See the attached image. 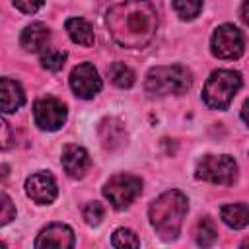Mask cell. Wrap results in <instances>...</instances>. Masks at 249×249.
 Returning <instances> with one entry per match:
<instances>
[{"label":"cell","instance_id":"cell-1","mask_svg":"<svg viewBox=\"0 0 249 249\" xmlns=\"http://www.w3.org/2000/svg\"><path fill=\"white\" fill-rule=\"evenodd\" d=\"M158 27V16L148 0H124L107 12V29L113 41L126 49L146 47Z\"/></svg>","mask_w":249,"mask_h":249},{"label":"cell","instance_id":"cell-2","mask_svg":"<svg viewBox=\"0 0 249 249\" xmlns=\"http://www.w3.org/2000/svg\"><path fill=\"white\" fill-rule=\"evenodd\" d=\"M150 222L163 239H175L187 214V198L179 191H165L150 204Z\"/></svg>","mask_w":249,"mask_h":249},{"label":"cell","instance_id":"cell-3","mask_svg":"<svg viewBox=\"0 0 249 249\" xmlns=\"http://www.w3.org/2000/svg\"><path fill=\"white\" fill-rule=\"evenodd\" d=\"M191 72L185 66H156L146 76V89L154 95L183 93L191 88Z\"/></svg>","mask_w":249,"mask_h":249},{"label":"cell","instance_id":"cell-4","mask_svg":"<svg viewBox=\"0 0 249 249\" xmlns=\"http://www.w3.org/2000/svg\"><path fill=\"white\" fill-rule=\"evenodd\" d=\"M241 88V76L233 70H216L204 84L202 99L212 109H226Z\"/></svg>","mask_w":249,"mask_h":249},{"label":"cell","instance_id":"cell-5","mask_svg":"<svg viewBox=\"0 0 249 249\" xmlns=\"http://www.w3.org/2000/svg\"><path fill=\"white\" fill-rule=\"evenodd\" d=\"M140 191H142V181L138 177L130 175V173H117L103 187L105 198L117 210H123L126 206H130L138 198Z\"/></svg>","mask_w":249,"mask_h":249},{"label":"cell","instance_id":"cell-6","mask_svg":"<svg viewBox=\"0 0 249 249\" xmlns=\"http://www.w3.org/2000/svg\"><path fill=\"white\" fill-rule=\"evenodd\" d=\"M196 177L214 185H231L237 177V163L230 156L208 154L196 167Z\"/></svg>","mask_w":249,"mask_h":249},{"label":"cell","instance_id":"cell-7","mask_svg":"<svg viewBox=\"0 0 249 249\" xmlns=\"http://www.w3.org/2000/svg\"><path fill=\"white\" fill-rule=\"evenodd\" d=\"M243 35L237 27L226 23V25H220L214 35H212V43H210V49L212 53L218 56V58H224V60H231V58H237L241 56L243 53Z\"/></svg>","mask_w":249,"mask_h":249},{"label":"cell","instance_id":"cell-8","mask_svg":"<svg viewBox=\"0 0 249 249\" xmlns=\"http://www.w3.org/2000/svg\"><path fill=\"white\" fill-rule=\"evenodd\" d=\"M33 119L41 130H58L66 121V107L56 97H41L33 105Z\"/></svg>","mask_w":249,"mask_h":249},{"label":"cell","instance_id":"cell-9","mask_svg":"<svg viewBox=\"0 0 249 249\" xmlns=\"http://www.w3.org/2000/svg\"><path fill=\"white\" fill-rule=\"evenodd\" d=\"M70 88L78 97L91 99L101 89V78L93 68V64L89 62L78 64L70 74Z\"/></svg>","mask_w":249,"mask_h":249},{"label":"cell","instance_id":"cell-10","mask_svg":"<svg viewBox=\"0 0 249 249\" xmlns=\"http://www.w3.org/2000/svg\"><path fill=\"white\" fill-rule=\"evenodd\" d=\"M25 191L27 195L39 202V204H49L56 198V181L51 173L47 171H39V173H33L27 181H25Z\"/></svg>","mask_w":249,"mask_h":249},{"label":"cell","instance_id":"cell-11","mask_svg":"<svg viewBox=\"0 0 249 249\" xmlns=\"http://www.w3.org/2000/svg\"><path fill=\"white\" fill-rule=\"evenodd\" d=\"M72 245H74V233L66 224H51L35 239L37 249H49V247L70 249Z\"/></svg>","mask_w":249,"mask_h":249},{"label":"cell","instance_id":"cell-12","mask_svg":"<svg viewBox=\"0 0 249 249\" xmlns=\"http://www.w3.org/2000/svg\"><path fill=\"white\" fill-rule=\"evenodd\" d=\"M89 156L88 152L82 148V146H76V144H68L64 150H62V167L64 171L74 177V179H80L86 175V171L89 169Z\"/></svg>","mask_w":249,"mask_h":249},{"label":"cell","instance_id":"cell-13","mask_svg":"<svg viewBox=\"0 0 249 249\" xmlns=\"http://www.w3.org/2000/svg\"><path fill=\"white\" fill-rule=\"evenodd\" d=\"M99 138L107 150H117L126 142L124 124L119 119H103L99 124Z\"/></svg>","mask_w":249,"mask_h":249},{"label":"cell","instance_id":"cell-14","mask_svg":"<svg viewBox=\"0 0 249 249\" xmlns=\"http://www.w3.org/2000/svg\"><path fill=\"white\" fill-rule=\"evenodd\" d=\"M0 101H2V111L4 113L18 111L25 101L21 86L18 82L10 80V78H2V82H0Z\"/></svg>","mask_w":249,"mask_h":249},{"label":"cell","instance_id":"cell-15","mask_svg":"<svg viewBox=\"0 0 249 249\" xmlns=\"http://www.w3.org/2000/svg\"><path fill=\"white\" fill-rule=\"evenodd\" d=\"M47 41H49V29L43 23H31V25H27L21 31V37H19L21 47L25 51H31V53L41 51Z\"/></svg>","mask_w":249,"mask_h":249},{"label":"cell","instance_id":"cell-16","mask_svg":"<svg viewBox=\"0 0 249 249\" xmlns=\"http://www.w3.org/2000/svg\"><path fill=\"white\" fill-rule=\"evenodd\" d=\"M66 31L74 43H78L82 47L93 45V27L89 25V21H86L82 18H70L66 21Z\"/></svg>","mask_w":249,"mask_h":249},{"label":"cell","instance_id":"cell-17","mask_svg":"<svg viewBox=\"0 0 249 249\" xmlns=\"http://www.w3.org/2000/svg\"><path fill=\"white\" fill-rule=\"evenodd\" d=\"M220 216L230 228H237L239 230V228H245L249 224V206L241 204V202L226 204V206H222Z\"/></svg>","mask_w":249,"mask_h":249},{"label":"cell","instance_id":"cell-18","mask_svg":"<svg viewBox=\"0 0 249 249\" xmlns=\"http://www.w3.org/2000/svg\"><path fill=\"white\" fill-rule=\"evenodd\" d=\"M109 78H111V82L117 86V88H130L132 84H134V72H132V68L130 66H126V64H123V62H113L111 66H109Z\"/></svg>","mask_w":249,"mask_h":249},{"label":"cell","instance_id":"cell-19","mask_svg":"<svg viewBox=\"0 0 249 249\" xmlns=\"http://www.w3.org/2000/svg\"><path fill=\"white\" fill-rule=\"evenodd\" d=\"M195 237H196V243L202 245V247H208L216 241L218 237V231H216V226L210 218H202L196 226V231H195Z\"/></svg>","mask_w":249,"mask_h":249},{"label":"cell","instance_id":"cell-20","mask_svg":"<svg viewBox=\"0 0 249 249\" xmlns=\"http://www.w3.org/2000/svg\"><path fill=\"white\" fill-rule=\"evenodd\" d=\"M66 62V53L60 51V49H47L43 54H41V64L43 68L51 70V72H58Z\"/></svg>","mask_w":249,"mask_h":249},{"label":"cell","instance_id":"cell-21","mask_svg":"<svg viewBox=\"0 0 249 249\" xmlns=\"http://www.w3.org/2000/svg\"><path fill=\"white\" fill-rule=\"evenodd\" d=\"M173 8L183 19H193L202 8V0H173Z\"/></svg>","mask_w":249,"mask_h":249},{"label":"cell","instance_id":"cell-22","mask_svg":"<svg viewBox=\"0 0 249 249\" xmlns=\"http://www.w3.org/2000/svg\"><path fill=\"white\" fill-rule=\"evenodd\" d=\"M111 243H113V247H138V245H140V239L136 237V233H134L132 230L119 228V230L113 233Z\"/></svg>","mask_w":249,"mask_h":249},{"label":"cell","instance_id":"cell-23","mask_svg":"<svg viewBox=\"0 0 249 249\" xmlns=\"http://www.w3.org/2000/svg\"><path fill=\"white\" fill-rule=\"evenodd\" d=\"M103 214H105L103 204L101 202H95V200L89 202V204H86L84 210H82V216H84L86 224H89V226H97L103 220Z\"/></svg>","mask_w":249,"mask_h":249},{"label":"cell","instance_id":"cell-24","mask_svg":"<svg viewBox=\"0 0 249 249\" xmlns=\"http://www.w3.org/2000/svg\"><path fill=\"white\" fill-rule=\"evenodd\" d=\"M0 200H2V214H0V224L2 226H6L14 216H16V208H14V204H12V200H10V196L6 195V193H2V196H0Z\"/></svg>","mask_w":249,"mask_h":249},{"label":"cell","instance_id":"cell-25","mask_svg":"<svg viewBox=\"0 0 249 249\" xmlns=\"http://www.w3.org/2000/svg\"><path fill=\"white\" fill-rule=\"evenodd\" d=\"M45 0H14L16 8L21 10L23 14H35L41 6H43Z\"/></svg>","mask_w":249,"mask_h":249},{"label":"cell","instance_id":"cell-26","mask_svg":"<svg viewBox=\"0 0 249 249\" xmlns=\"http://www.w3.org/2000/svg\"><path fill=\"white\" fill-rule=\"evenodd\" d=\"M241 19L249 25V0H245L243 6H241Z\"/></svg>","mask_w":249,"mask_h":249},{"label":"cell","instance_id":"cell-27","mask_svg":"<svg viewBox=\"0 0 249 249\" xmlns=\"http://www.w3.org/2000/svg\"><path fill=\"white\" fill-rule=\"evenodd\" d=\"M241 119H243V121L249 124V99L243 103V109H241Z\"/></svg>","mask_w":249,"mask_h":249}]
</instances>
